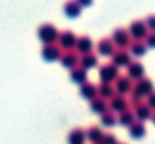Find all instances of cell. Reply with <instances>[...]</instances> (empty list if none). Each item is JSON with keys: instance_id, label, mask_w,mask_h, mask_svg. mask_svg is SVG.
Returning <instances> with one entry per match:
<instances>
[{"instance_id": "52a82bcc", "label": "cell", "mask_w": 155, "mask_h": 144, "mask_svg": "<svg viewBox=\"0 0 155 144\" xmlns=\"http://www.w3.org/2000/svg\"><path fill=\"white\" fill-rule=\"evenodd\" d=\"M57 39H59L60 47L66 48V50L75 47V42H77V38H75V35H74L72 32H63V33H60V35H59V38H57Z\"/></svg>"}, {"instance_id": "30bf717a", "label": "cell", "mask_w": 155, "mask_h": 144, "mask_svg": "<svg viewBox=\"0 0 155 144\" xmlns=\"http://www.w3.org/2000/svg\"><path fill=\"white\" fill-rule=\"evenodd\" d=\"M63 11H65V15L69 17V18H77L81 12V6L75 2V0H69L65 3L63 6Z\"/></svg>"}, {"instance_id": "7c38bea8", "label": "cell", "mask_w": 155, "mask_h": 144, "mask_svg": "<svg viewBox=\"0 0 155 144\" xmlns=\"http://www.w3.org/2000/svg\"><path fill=\"white\" fill-rule=\"evenodd\" d=\"M62 65L65 66V68H69V69H72V68H75L77 65H78V62H80V59H78V56L75 54V53H72V51H68V53H65L63 56H62Z\"/></svg>"}, {"instance_id": "44dd1931", "label": "cell", "mask_w": 155, "mask_h": 144, "mask_svg": "<svg viewBox=\"0 0 155 144\" xmlns=\"http://www.w3.org/2000/svg\"><path fill=\"white\" fill-rule=\"evenodd\" d=\"M98 51H100V54H103V56H111L113 51H114V45L111 44V41L103 39V41L98 44Z\"/></svg>"}, {"instance_id": "484cf974", "label": "cell", "mask_w": 155, "mask_h": 144, "mask_svg": "<svg viewBox=\"0 0 155 144\" xmlns=\"http://www.w3.org/2000/svg\"><path fill=\"white\" fill-rule=\"evenodd\" d=\"M119 123L124 125V126H130L131 123H134V114L131 111H122L120 117H119Z\"/></svg>"}, {"instance_id": "f1b7e54d", "label": "cell", "mask_w": 155, "mask_h": 144, "mask_svg": "<svg viewBox=\"0 0 155 144\" xmlns=\"http://www.w3.org/2000/svg\"><path fill=\"white\" fill-rule=\"evenodd\" d=\"M145 24H146V27H148V29H151V30H155V15H149V17L146 18Z\"/></svg>"}, {"instance_id": "d6986e66", "label": "cell", "mask_w": 155, "mask_h": 144, "mask_svg": "<svg viewBox=\"0 0 155 144\" xmlns=\"http://www.w3.org/2000/svg\"><path fill=\"white\" fill-rule=\"evenodd\" d=\"M91 110L97 114H103L107 111V104L103 98H94L92 99V104H91Z\"/></svg>"}, {"instance_id": "836d02e7", "label": "cell", "mask_w": 155, "mask_h": 144, "mask_svg": "<svg viewBox=\"0 0 155 144\" xmlns=\"http://www.w3.org/2000/svg\"><path fill=\"white\" fill-rule=\"evenodd\" d=\"M97 144H101V143H97Z\"/></svg>"}, {"instance_id": "277c9868", "label": "cell", "mask_w": 155, "mask_h": 144, "mask_svg": "<svg viewBox=\"0 0 155 144\" xmlns=\"http://www.w3.org/2000/svg\"><path fill=\"white\" fill-rule=\"evenodd\" d=\"M100 77L103 83H111L117 78V66L114 65H104L100 69Z\"/></svg>"}, {"instance_id": "603a6c76", "label": "cell", "mask_w": 155, "mask_h": 144, "mask_svg": "<svg viewBox=\"0 0 155 144\" xmlns=\"http://www.w3.org/2000/svg\"><path fill=\"white\" fill-rule=\"evenodd\" d=\"M97 93H100V96L105 99V98H111L114 96V87L110 83H103L100 86V89H97Z\"/></svg>"}, {"instance_id": "7a4b0ae2", "label": "cell", "mask_w": 155, "mask_h": 144, "mask_svg": "<svg viewBox=\"0 0 155 144\" xmlns=\"http://www.w3.org/2000/svg\"><path fill=\"white\" fill-rule=\"evenodd\" d=\"M152 89H154V86H152V83L149 80H140L134 86V89H131L133 95H134V101H139L142 96H148L152 92Z\"/></svg>"}, {"instance_id": "6da1fadb", "label": "cell", "mask_w": 155, "mask_h": 144, "mask_svg": "<svg viewBox=\"0 0 155 144\" xmlns=\"http://www.w3.org/2000/svg\"><path fill=\"white\" fill-rule=\"evenodd\" d=\"M38 36H39V39H41L42 42L53 44V42L59 38V32H57V29H56L54 26H51V24H44V26L39 27Z\"/></svg>"}, {"instance_id": "8fae6325", "label": "cell", "mask_w": 155, "mask_h": 144, "mask_svg": "<svg viewBox=\"0 0 155 144\" xmlns=\"http://www.w3.org/2000/svg\"><path fill=\"white\" fill-rule=\"evenodd\" d=\"M41 56L47 62H54V60H57L60 57V50L57 47H54V45H51V44H48L47 47H44V50L41 51Z\"/></svg>"}, {"instance_id": "3957f363", "label": "cell", "mask_w": 155, "mask_h": 144, "mask_svg": "<svg viewBox=\"0 0 155 144\" xmlns=\"http://www.w3.org/2000/svg\"><path fill=\"white\" fill-rule=\"evenodd\" d=\"M130 36L131 38H134L136 41H139V39H142V38H145L146 36V33H148V27H146V24L143 23V21H134L131 26H130Z\"/></svg>"}, {"instance_id": "9a60e30c", "label": "cell", "mask_w": 155, "mask_h": 144, "mask_svg": "<svg viewBox=\"0 0 155 144\" xmlns=\"http://www.w3.org/2000/svg\"><path fill=\"white\" fill-rule=\"evenodd\" d=\"M75 45H77V50H78L80 53H83V54H89V53L92 51V47H94L92 41H91L87 36H83V38L77 39Z\"/></svg>"}, {"instance_id": "5bb4252c", "label": "cell", "mask_w": 155, "mask_h": 144, "mask_svg": "<svg viewBox=\"0 0 155 144\" xmlns=\"http://www.w3.org/2000/svg\"><path fill=\"white\" fill-rule=\"evenodd\" d=\"M145 132H146V129H145V125H143V123L134 122V123L130 125V135H131L133 138L139 140V138H142V137L145 135Z\"/></svg>"}, {"instance_id": "8992f818", "label": "cell", "mask_w": 155, "mask_h": 144, "mask_svg": "<svg viewBox=\"0 0 155 144\" xmlns=\"http://www.w3.org/2000/svg\"><path fill=\"white\" fill-rule=\"evenodd\" d=\"M113 42L116 44V47L125 48L130 45V33L125 29H117L113 33Z\"/></svg>"}, {"instance_id": "5b68a950", "label": "cell", "mask_w": 155, "mask_h": 144, "mask_svg": "<svg viewBox=\"0 0 155 144\" xmlns=\"http://www.w3.org/2000/svg\"><path fill=\"white\" fill-rule=\"evenodd\" d=\"M113 65L114 66H128L131 63V59H130V54L127 50H116L113 51Z\"/></svg>"}, {"instance_id": "4dcf8cb0", "label": "cell", "mask_w": 155, "mask_h": 144, "mask_svg": "<svg viewBox=\"0 0 155 144\" xmlns=\"http://www.w3.org/2000/svg\"><path fill=\"white\" fill-rule=\"evenodd\" d=\"M148 96H149V98H148V107H149V108H155V93L151 92Z\"/></svg>"}, {"instance_id": "7402d4cb", "label": "cell", "mask_w": 155, "mask_h": 144, "mask_svg": "<svg viewBox=\"0 0 155 144\" xmlns=\"http://www.w3.org/2000/svg\"><path fill=\"white\" fill-rule=\"evenodd\" d=\"M97 63H98V60H97V57L92 56V54H84V57L80 60V65H81V68H83L84 71H87V69H91V68H95Z\"/></svg>"}, {"instance_id": "d6a6232c", "label": "cell", "mask_w": 155, "mask_h": 144, "mask_svg": "<svg viewBox=\"0 0 155 144\" xmlns=\"http://www.w3.org/2000/svg\"><path fill=\"white\" fill-rule=\"evenodd\" d=\"M151 117H152V120H154V123H155V114L154 116H151Z\"/></svg>"}, {"instance_id": "ba28073f", "label": "cell", "mask_w": 155, "mask_h": 144, "mask_svg": "<svg viewBox=\"0 0 155 144\" xmlns=\"http://www.w3.org/2000/svg\"><path fill=\"white\" fill-rule=\"evenodd\" d=\"M110 108L111 111L116 113H122L128 108V102L124 98V95H117V96H111V102H110Z\"/></svg>"}, {"instance_id": "9c48e42d", "label": "cell", "mask_w": 155, "mask_h": 144, "mask_svg": "<svg viewBox=\"0 0 155 144\" xmlns=\"http://www.w3.org/2000/svg\"><path fill=\"white\" fill-rule=\"evenodd\" d=\"M114 89L117 90V93H119V95H127L128 92H131L133 86H131L130 78H128V77H117V78H116Z\"/></svg>"}, {"instance_id": "cb8c5ba5", "label": "cell", "mask_w": 155, "mask_h": 144, "mask_svg": "<svg viewBox=\"0 0 155 144\" xmlns=\"http://www.w3.org/2000/svg\"><path fill=\"white\" fill-rule=\"evenodd\" d=\"M86 137H87L91 141H94V143H100V140H101V137H103V132H101V129H100V128L92 126V128H89V129H87Z\"/></svg>"}, {"instance_id": "f546056e", "label": "cell", "mask_w": 155, "mask_h": 144, "mask_svg": "<svg viewBox=\"0 0 155 144\" xmlns=\"http://www.w3.org/2000/svg\"><path fill=\"white\" fill-rule=\"evenodd\" d=\"M146 45L149 48H155V33H152L151 36H148L146 39Z\"/></svg>"}, {"instance_id": "ffe728a7", "label": "cell", "mask_w": 155, "mask_h": 144, "mask_svg": "<svg viewBox=\"0 0 155 144\" xmlns=\"http://www.w3.org/2000/svg\"><path fill=\"white\" fill-rule=\"evenodd\" d=\"M86 78H87V74H86V71H84L83 68H75V69H72V72H71V80H72L74 83L83 84V83H86Z\"/></svg>"}, {"instance_id": "2e32d148", "label": "cell", "mask_w": 155, "mask_h": 144, "mask_svg": "<svg viewBox=\"0 0 155 144\" xmlns=\"http://www.w3.org/2000/svg\"><path fill=\"white\" fill-rule=\"evenodd\" d=\"M134 114H136L137 119L146 120V119H149V117L152 116V111H151V108H149L148 105H145V104H137V105H136Z\"/></svg>"}, {"instance_id": "4fadbf2b", "label": "cell", "mask_w": 155, "mask_h": 144, "mask_svg": "<svg viewBox=\"0 0 155 144\" xmlns=\"http://www.w3.org/2000/svg\"><path fill=\"white\" fill-rule=\"evenodd\" d=\"M143 66L139 63V62H133L128 65V75L130 78H134V80H140L143 77Z\"/></svg>"}, {"instance_id": "d4e9b609", "label": "cell", "mask_w": 155, "mask_h": 144, "mask_svg": "<svg viewBox=\"0 0 155 144\" xmlns=\"http://www.w3.org/2000/svg\"><path fill=\"white\" fill-rule=\"evenodd\" d=\"M130 53H131L133 56H136V57H140V56H143V54L146 53V45H143L142 42L136 41L134 44L130 45Z\"/></svg>"}, {"instance_id": "ac0fdd59", "label": "cell", "mask_w": 155, "mask_h": 144, "mask_svg": "<svg viewBox=\"0 0 155 144\" xmlns=\"http://www.w3.org/2000/svg\"><path fill=\"white\" fill-rule=\"evenodd\" d=\"M80 93L84 99H94L97 98V87L94 84H89V83H83L81 84V89H80Z\"/></svg>"}, {"instance_id": "e0dca14e", "label": "cell", "mask_w": 155, "mask_h": 144, "mask_svg": "<svg viewBox=\"0 0 155 144\" xmlns=\"http://www.w3.org/2000/svg\"><path fill=\"white\" fill-rule=\"evenodd\" d=\"M86 140V134L81 129H74L69 137H68V144H83Z\"/></svg>"}, {"instance_id": "1f68e13d", "label": "cell", "mask_w": 155, "mask_h": 144, "mask_svg": "<svg viewBox=\"0 0 155 144\" xmlns=\"http://www.w3.org/2000/svg\"><path fill=\"white\" fill-rule=\"evenodd\" d=\"M75 2H77V3L80 5V6H84V8H86V6H91V5H92V0H75Z\"/></svg>"}, {"instance_id": "83f0119b", "label": "cell", "mask_w": 155, "mask_h": 144, "mask_svg": "<svg viewBox=\"0 0 155 144\" xmlns=\"http://www.w3.org/2000/svg\"><path fill=\"white\" fill-rule=\"evenodd\" d=\"M100 143L101 144H117V140H116V137L111 135V134H105V135L103 134Z\"/></svg>"}, {"instance_id": "4316f807", "label": "cell", "mask_w": 155, "mask_h": 144, "mask_svg": "<svg viewBox=\"0 0 155 144\" xmlns=\"http://www.w3.org/2000/svg\"><path fill=\"white\" fill-rule=\"evenodd\" d=\"M101 123H103L104 126H108V128L114 126V125H116V117H114V114H113V113H107V111L103 113Z\"/></svg>"}]
</instances>
